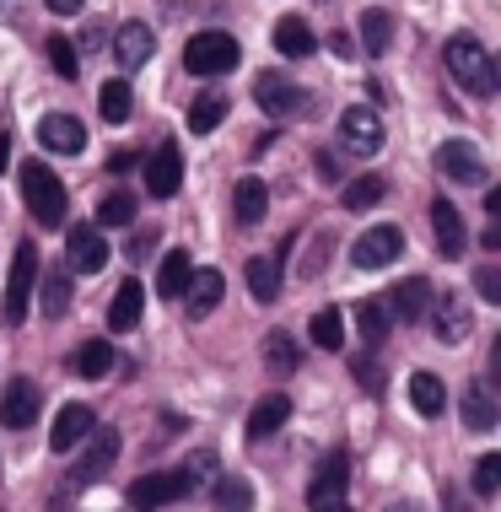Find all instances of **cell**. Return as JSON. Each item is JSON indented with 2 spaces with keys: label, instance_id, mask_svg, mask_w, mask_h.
Returning <instances> with one entry per match:
<instances>
[{
  "label": "cell",
  "instance_id": "obj_45",
  "mask_svg": "<svg viewBox=\"0 0 501 512\" xmlns=\"http://www.w3.org/2000/svg\"><path fill=\"white\" fill-rule=\"evenodd\" d=\"M44 6L54 11V17H76V11L87 6V0H44Z\"/></svg>",
  "mask_w": 501,
  "mask_h": 512
},
{
  "label": "cell",
  "instance_id": "obj_43",
  "mask_svg": "<svg viewBox=\"0 0 501 512\" xmlns=\"http://www.w3.org/2000/svg\"><path fill=\"white\" fill-rule=\"evenodd\" d=\"M475 292H480L485 302H501V270H496V265H480V270H475Z\"/></svg>",
  "mask_w": 501,
  "mask_h": 512
},
{
  "label": "cell",
  "instance_id": "obj_9",
  "mask_svg": "<svg viewBox=\"0 0 501 512\" xmlns=\"http://www.w3.org/2000/svg\"><path fill=\"white\" fill-rule=\"evenodd\" d=\"M437 173L453 178V184H485V157H480V146H469V141H442V146H437Z\"/></svg>",
  "mask_w": 501,
  "mask_h": 512
},
{
  "label": "cell",
  "instance_id": "obj_25",
  "mask_svg": "<svg viewBox=\"0 0 501 512\" xmlns=\"http://www.w3.org/2000/svg\"><path fill=\"white\" fill-rule=\"evenodd\" d=\"M275 49H281L286 60H308V54L318 49V38H313V27L302 17H281L275 22Z\"/></svg>",
  "mask_w": 501,
  "mask_h": 512
},
{
  "label": "cell",
  "instance_id": "obj_28",
  "mask_svg": "<svg viewBox=\"0 0 501 512\" xmlns=\"http://www.w3.org/2000/svg\"><path fill=\"white\" fill-rule=\"evenodd\" d=\"M232 211H238L243 227L264 221V211H270V189H264V178H243V184L232 189Z\"/></svg>",
  "mask_w": 501,
  "mask_h": 512
},
{
  "label": "cell",
  "instance_id": "obj_26",
  "mask_svg": "<svg viewBox=\"0 0 501 512\" xmlns=\"http://www.w3.org/2000/svg\"><path fill=\"white\" fill-rule=\"evenodd\" d=\"M248 292H254L259 308H270V302L281 297V259H270V254L248 259Z\"/></svg>",
  "mask_w": 501,
  "mask_h": 512
},
{
  "label": "cell",
  "instance_id": "obj_42",
  "mask_svg": "<svg viewBox=\"0 0 501 512\" xmlns=\"http://www.w3.org/2000/svg\"><path fill=\"white\" fill-rule=\"evenodd\" d=\"M49 65H54V71H60L65 81L81 71V54L71 49V38H49Z\"/></svg>",
  "mask_w": 501,
  "mask_h": 512
},
{
  "label": "cell",
  "instance_id": "obj_20",
  "mask_svg": "<svg viewBox=\"0 0 501 512\" xmlns=\"http://www.w3.org/2000/svg\"><path fill=\"white\" fill-rule=\"evenodd\" d=\"M178 184H184V157H178V146H162L146 162V189L157 200H167V195H178Z\"/></svg>",
  "mask_w": 501,
  "mask_h": 512
},
{
  "label": "cell",
  "instance_id": "obj_15",
  "mask_svg": "<svg viewBox=\"0 0 501 512\" xmlns=\"http://www.w3.org/2000/svg\"><path fill=\"white\" fill-rule=\"evenodd\" d=\"M221 292H227V275H221V270H194V275H189V286H184V308H189L194 324L216 313Z\"/></svg>",
  "mask_w": 501,
  "mask_h": 512
},
{
  "label": "cell",
  "instance_id": "obj_47",
  "mask_svg": "<svg viewBox=\"0 0 501 512\" xmlns=\"http://www.w3.org/2000/svg\"><path fill=\"white\" fill-rule=\"evenodd\" d=\"M6 157H11V141H6V135H0V168H6Z\"/></svg>",
  "mask_w": 501,
  "mask_h": 512
},
{
  "label": "cell",
  "instance_id": "obj_32",
  "mask_svg": "<svg viewBox=\"0 0 501 512\" xmlns=\"http://www.w3.org/2000/svg\"><path fill=\"white\" fill-rule=\"evenodd\" d=\"M211 507L216 512H248L254 507V486H248L243 475H221L216 491H211Z\"/></svg>",
  "mask_w": 501,
  "mask_h": 512
},
{
  "label": "cell",
  "instance_id": "obj_22",
  "mask_svg": "<svg viewBox=\"0 0 501 512\" xmlns=\"http://www.w3.org/2000/svg\"><path fill=\"white\" fill-rule=\"evenodd\" d=\"M141 313H146V286L141 281H124L119 292H114V302H108V329L124 335V329L141 324Z\"/></svg>",
  "mask_w": 501,
  "mask_h": 512
},
{
  "label": "cell",
  "instance_id": "obj_17",
  "mask_svg": "<svg viewBox=\"0 0 501 512\" xmlns=\"http://www.w3.org/2000/svg\"><path fill=\"white\" fill-rule=\"evenodd\" d=\"M431 232H437V254H448V259L464 254L469 227H464V216H458V205H448V200H431Z\"/></svg>",
  "mask_w": 501,
  "mask_h": 512
},
{
  "label": "cell",
  "instance_id": "obj_12",
  "mask_svg": "<svg viewBox=\"0 0 501 512\" xmlns=\"http://www.w3.org/2000/svg\"><path fill=\"white\" fill-rule=\"evenodd\" d=\"M431 297H437V286H431L426 275H410V281H399L394 292H388V318H405V324H415V318H426Z\"/></svg>",
  "mask_w": 501,
  "mask_h": 512
},
{
  "label": "cell",
  "instance_id": "obj_34",
  "mask_svg": "<svg viewBox=\"0 0 501 512\" xmlns=\"http://www.w3.org/2000/svg\"><path fill=\"white\" fill-rule=\"evenodd\" d=\"M221 119H227V98H221V92H200L194 108H189V130L194 135H211Z\"/></svg>",
  "mask_w": 501,
  "mask_h": 512
},
{
  "label": "cell",
  "instance_id": "obj_40",
  "mask_svg": "<svg viewBox=\"0 0 501 512\" xmlns=\"http://www.w3.org/2000/svg\"><path fill=\"white\" fill-rule=\"evenodd\" d=\"M97 221H103V227H130V221H135V200L130 195H103V200H97Z\"/></svg>",
  "mask_w": 501,
  "mask_h": 512
},
{
  "label": "cell",
  "instance_id": "obj_10",
  "mask_svg": "<svg viewBox=\"0 0 501 512\" xmlns=\"http://www.w3.org/2000/svg\"><path fill=\"white\" fill-rule=\"evenodd\" d=\"M108 265V243L97 227H71V243H65V270L71 275H97Z\"/></svg>",
  "mask_w": 501,
  "mask_h": 512
},
{
  "label": "cell",
  "instance_id": "obj_27",
  "mask_svg": "<svg viewBox=\"0 0 501 512\" xmlns=\"http://www.w3.org/2000/svg\"><path fill=\"white\" fill-rule=\"evenodd\" d=\"M464 421L475 426V432H491V426L501 421V410H496V399H491V383H485V378H475L464 389Z\"/></svg>",
  "mask_w": 501,
  "mask_h": 512
},
{
  "label": "cell",
  "instance_id": "obj_13",
  "mask_svg": "<svg viewBox=\"0 0 501 512\" xmlns=\"http://www.w3.org/2000/svg\"><path fill=\"white\" fill-rule=\"evenodd\" d=\"M38 405H44V394H38L33 378H17L6 389V405H0V421L11 426V432H27V426L38 421Z\"/></svg>",
  "mask_w": 501,
  "mask_h": 512
},
{
  "label": "cell",
  "instance_id": "obj_44",
  "mask_svg": "<svg viewBox=\"0 0 501 512\" xmlns=\"http://www.w3.org/2000/svg\"><path fill=\"white\" fill-rule=\"evenodd\" d=\"M151 243H157V238H151V232H135V243L124 248V254H130L135 265H141V259H151Z\"/></svg>",
  "mask_w": 501,
  "mask_h": 512
},
{
  "label": "cell",
  "instance_id": "obj_29",
  "mask_svg": "<svg viewBox=\"0 0 501 512\" xmlns=\"http://www.w3.org/2000/svg\"><path fill=\"white\" fill-rule=\"evenodd\" d=\"M356 33H361V49H367V54H388V44H394V17L367 6L356 17Z\"/></svg>",
  "mask_w": 501,
  "mask_h": 512
},
{
  "label": "cell",
  "instance_id": "obj_38",
  "mask_svg": "<svg viewBox=\"0 0 501 512\" xmlns=\"http://www.w3.org/2000/svg\"><path fill=\"white\" fill-rule=\"evenodd\" d=\"M44 318H65V308H71V270H54L49 281H44Z\"/></svg>",
  "mask_w": 501,
  "mask_h": 512
},
{
  "label": "cell",
  "instance_id": "obj_8",
  "mask_svg": "<svg viewBox=\"0 0 501 512\" xmlns=\"http://www.w3.org/2000/svg\"><path fill=\"white\" fill-rule=\"evenodd\" d=\"M340 146L356 157H378L383 151V119L372 108H345L340 114Z\"/></svg>",
  "mask_w": 501,
  "mask_h": 512
},
{
  "label": "cell",
  "instance_id": "obj_1",
  "mask_svg": "<svg viewBox=\"0 0 501 512\" xmlns=\"http://www.w3.org/2000/svg\"><path fill=\"white\" fill-rule=\"evenodd\" d=\"M442 60H448V76L469 92V98H496L501 71H496V60H491L485 44H475V38H448Z\"/></svg>",
  "mask_w": 501,
  "mask_h": 512
},
{
  "label": "cell",
  "instance_id": "obj_35",
  "mask_svg": "<svg viewBox=\"0 0 501 512\" xmlns=\"http://www.w3.org/2000/svg\"><path fill=\"white\" fill-rule=\"evenodd\" d=\"M97 108H103V119H108V124H124V119H130V108H135L130 81H119V76H114L103 92H97Z\"/></svg>",
  "mask_w": 501,
  "mask_h": 512
},
{
  "label": "cell",
  "instance_id": "obj_23",
  "mask_svg": "<svg viewBox=\"0 0 501 512\" xmlns=\"http://www.w3.org/2000/svg\"><path fill=\"white\" fill-rule=\"evenodd\" d=\"M286 421H291V399H286V394H264L259 405H254V415H248V437L264 442V437L281 432Z\"/></svg>",
  "mask_w": 501,
  "mask_h": 512
},
{
  "label": "cell",
  "instance_id": "obj_31",
  "mask_svg": "<svg viewBox=\"0 0 501 512\" xmlns=\"http://www.w3.org/2000/svg\"><path fill=\"white\" fill-rule=\"evenodd\" d=\"M302 362V351H297V340L286 335V329H275V335H264V367L275 372V378H286V372H297Z\"/></svg>",
  "mask_w": 501,
  "mask_h": 512
},
{
  "label": "cell",
  "instance_id": "obj_37",
  "mask_svg": "<svg viewBox=\"0 0 501 512\" xmlns=\"http://www.w3.org/2000/svg\"><path fill=\"white\" fill-rule=\"evenodd\" d=\"M76 372H81V378H108V372H114V345L87 340V345L76 351Z\"/></svg>",
  "mask_w": 501,
  "mask_h": 512
},
{
  "label": "cell",
  "instance_id": "obj_19",
  "mask_svg": "<svg viewBox=\"0 0 501 512\" xmlns=\"http://www.w3.org/2000/svg\"><path fill=\"white\" fill-rule=\"evenodd\" d=\"M254 98H259V108L270 119H286V114H297V108L308 103V98H302V87H297V81H286V76H259Z\"/></svg>",
  "mask_w": 501,
  "mask_h": 512
},
{
  "label": "cell",
  "instance_id": "obj_2",
  "mask_svg": "<svg viewBox=\"0 0 501 512\" xmlns=\"http://www.w3.org/2000/svg\"><path fill=\"white\" fill-rule=\"evenodd\" d=\"M211 475V459H194L184 469H162V475H141L130 486V507L135 512H151V507H167V502H184V496Z\"/></svg>",
  "mask_w": 501,
  "mask_h": 512
},
{
  "label": "cell",
  "instance_id": "obj_49",
  "mask_svg": "<svg viewBox=\"0 0 501 512\" xmlns=\"http://www.w3.org/2000/svg\"><path fill=\"white\" fill-rule=\"evenodd\" d=\"M324 512H351V507H345V502H340V507H324Z\"/></svg>",
  "mask_w": 501,
  "mask_h": 512
},
{
  "label": "cell",
  "instance_id": "obj_36",
  "mask_svg": "<svg viewBox=\"0 0 501 512\" xmlns=\"http://www.w3.org/2000/svg\"><path fill=\"white\" fill-rule=\"evenodd\" d=\"M383 178L378 173H361V178H351V184H345V195H340V205L345 211H367V205H378L383 200Z\"/></svg>",
  "mask_w": 501,
  "mask_h": 512
},
{
  "label": "cell",
  "instance_id": "obj_7",
  "mask_svg": "<svg viewBox=\"0 0 501 512\" xmlns=\"http://www.w3.org/2000/svg\"><path fill=\"white\" fill-rule=\"evenodd\" d=\"M399 254H405V232L399 227H372V232H361L356 248H351L356 270H388Z\"/></svg>",
  "mask_w": 501,
  "mask_h": 512
},
{
  "label": "cell",
  "instance_id": "obj_21",
  "mask_svg": "<svg viewBox=\"0 0 501 512\" xmlns=\"http://www.w3.org/2000/svg\"><path fill=\"white\" fill-rule=\"evenodd\" d=\"M151 49H157V33H151L146 22H124L119 33H114V54H119V65H124V71L146 65V60H151Z\"/></svg>",
  "mask_w": 501,
  "mask_h": 512
},
{
  "label": "cell",
  "instance_id": "obj_3",
  "mask_svg": "<svg viewBox=\"0 0 501 512\" xmlns=\"http://www.w3.org/2000/svg\"><path fill=\"white\" fill-rule=\"evenodd\" d=\"M22 200H27V211H33L38 227H65V184L54 178V168L27 162L22 168Z\"/></svg>",
  "mask_w": 501,
  "mask_h": 512
},
{
  "label": "cell",
  "instance_id": "obj_11",
  "mask_svg": "<svg viewBox=\"0 0 501 512\" xmlns=\"http://www.w3.org/2000/svg\"><path fill=\"white\" fill-rule=\"evenodd\" d=\"M345 480H351V464H345V453H334V459L318 464L313 486H308V507L324 512V507H340L345 502Z\"/></svg>",
  "mask_w": 501,
  "mask_h": 512
},
{
  "label": "cell",
  "instance_id": "obj_24",
  "mask_svg": "<svg viewBox=\"0 0 501 512\" xmlns=\"http://www.w3.org/2000/svg\"><path fill=\"white\" fill-rule=\"evenodd\" d=\"M189 275H194L189 254H184V248H167L162 265H157V297L178 302V297H184V286H189Z\"/></svg>",
  "mask_w": 501,
  "mask_h": 512
},
{
  "label": "cell",
  "instance_id": "obj_14",
  "mask_svg": "<svg viewBox=\"0 0 501 512\" xmlns=\"http://www.w3.org/2000/svg\"><path fill=\"white\" fill-rule=\"evenodd\" d=\"M38 141L49 151H60V157H76V151L87 146V124L71 119V114H44L38 119Z\"/></svg>",
  "mask_w": 501,
  "mask_h": 512
},
{
  "label": "cell",
  "instance_id": "obj_48",
  "mask_svg": "<svg viewBox=\"0 0 501 512\" xmlns=\"http://www.w3.org/2000/svg\"><path fill=\"white\" fill-rule=\"evenodd\" d=\"M383 512H421V507H405V502H399V507H383Z\"/></svg>",
  "mask_w": 501,
  "mask_h": 512
},
{
  "label": "cell",
  "instance_id": "obj_16",
  "mask_svg": "<svg viewBox=\"0 0 501 512\" xmlns=\"http://www.w3.org/2000/svg\"><path fill=\"white\" fill-rule=\"evenodd\" d=\"M92 426H97V415L87 405H65L60 415H54V426H49V448L54 453H71L76 442L92 437Z\"/></svg>",
  "mask_w": 501,
  "mask_h": 512
},
{
  "label": "cell",
  "instance_id": "obj_18",
  "mask_svg": "<svg viewBox=\"0 0 501 512\" xmlns=\"http://www.w3.org/2000/svg\"><path fill=\"white\" fill-rule=\"evenodd\" d=\"M114 459H119V432L114 426H92V448H87V459L76 464V486H92L97 475H108Z\"/></svg>",
  "mask_w": 501,
  "mask_h": 512
},
{
  "label": "cell",
  "instance_id": "obj_6",
  "mask_svg": "<svg viewBox=\"0 0 501 512\" xmlns=\"http://www.w3.org/2000/svg\"><path fill=\"white\" fill-rule=\"evenodd\" d=\"M426 313H431V329H437L442 345H464L469 329H475V318H469V302L458 297V292H437Z\"/></svg>",
  "mask_w": 501,
  "mask_h": 512
},
{
  "label": "cell",
  "instance_id": "obj_33",
  "mask_svg": "<svg viewBox=\"0 0 501 512\" xmlns=\"http://www.w3.org/2000/svg\"><path fill=\"white\" fill-rule=\"evenodd\" d=\"M308 335H313L318 351H340V345H345V318H340V308H318L313 324H308Z\"/></svg>",
  "mask_w": 501,
  "mask_h": 512
},
{
  "label": "cell",
  "instance_id": "obj_30",
  "mask_svg": "<svg viewBox=\"0 0 501 512\" xmlns=\"http://www.w3.org/2000/svg\"><path fill=\"white\" fill-rule=\"evenodd\" d=\"M410 405L421 415H442V410H448V389H442L437 372H415V378H410Z\"/></svg>",
  "mask_w": 501,
  "mask_h": 512
},
{
  "label": "cell",
  "instance_id": "obj_41",
  "mask_svg": "<svg viewBox=\"0 0 501 512\" xmlns=\"http://www.w3.org/2000/svg\"><path fill=\"white\" fill-rule=\"evenodd\" d=\"M501 491V453H485L475 464V496H496Z\"/></svg>",
  "mask_w": 501,
  "mask_h": 512
},
{
  "label": "cell",
  "instance_id": "obj_5",
  "mask_svg": "<svg viewBox=\"0 0 501 512\" xmlns=\"http://www.w3.org/2000/svg\"><path fill=\"white\" fill-rule=\"evenodd\" d=\"M33 286H38V248L17 243V254H11V281H6V318H11V324H22V318H27V297H33Z\"/></svg>",
  "mask_w": 501,
  "mask_h": 512
},
{
  "label": "cell",
  "instance_id": "obj_39",
  "mask_svg": "<svg viewBox=\"0 0 501 512\" xmlns=\"http://www.w3.org/2000/svg\"><path fill=\"white\" fill-rule=\"evenodd\" d=\"M356 324H361V340H367V345H383V335H388V302H361Z\"/></svg>",
  "mask_w": 501,
  "mask_h": 512
},
{
  "label": "cell",
  "instance_id": "obj_46",
  "mask_svg": "<svg viewBox=\"0 0 501 512\" xmlns=\"http://www.w3.org/2000/svg\"><path fill=\"white\" fill-rule=\"evenodd\" d=\"M108 168L124 173V168H135V151H119V157H108Z\"/></svg>",
  "mask_w": 501,
  "mask_h": 512
},
{
  "label": "cell",
  "instance_id": "obj_4",
  "mask_svg": "<svg viewBox=\"0 0 501 512\" xmlns=\"http://www.w3.org/2000/svg\"><path fill=\"white\" fill-rule=\"evenodd\" d=\"M238 38L232 33H194L184 44V65L189 76H227L232 65H238Z\"/></svg>",
  "mask_w": 501,
  "mask_h": 512
}]
</instances>
